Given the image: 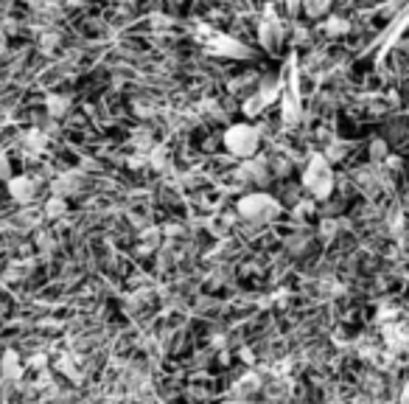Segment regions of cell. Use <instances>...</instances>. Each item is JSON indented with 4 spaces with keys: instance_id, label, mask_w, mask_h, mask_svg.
<instances>
[{
    "instance_id": "1",
    "label": "cell",
    "mask_w": 409,
    "mask_h": 404,
    "mask_svg": "<svg viewBox=\"0 0 409 404\" xmlns=\"http://www.w3.org/2000/svg\"><path fill=\"white\" fill-rule=\"evenodd\" d=\"M239 214L250 225H269L281 214V202L275 196H269V194L253 191V194H247V196L239 199Z\"/></svg>"
},
{
    "instance_id": "2",
    "label": "cell",
    "mask_w": 409,
    "mask_h": 404,
    "mask_svg": "<svg viewBox=\"0 0 409 404\" xmlns=\"http://www.w3.org/2000/svg\"><path fill=\"white\" fill-rule=\"evenodd\" d=\"M334 185H336V180H334L331 163H328L322 154H314V157L308 160L306 171H303V188H306L311 196L325 199V196H331Z\"/></svg>"
},
{
    "instance_id": "3",
    "label": "cell",
    "mask_w": 409,
    "mask_h": 404,
    "mask_svg": "<svg viewBox=\"0 0 409 404\" xmlns=\"http://www.w3.org/2000/svg\"><path fill=\"white\" fill-rule=\"evenodd\" d=\"M225 146L230 154L236 157H253L261 146V132L250 124H233L228 132H225Z\"/></svg>"
},
{
    "instance_id": "4",
    "label": "cell",
    "mask_w": 409,
    "mask_h": 404,
    "mask_svg": "<svg viewBox=\"0 0 409 404\" xmlns=\"http://www.w3.org/2000/svg\"><path fill=\"white\" fill-rule=\"evenodd\" d=\"M283 37H286V29H283V23L275 17V12L272 9H267V15H264V20H261V26H258V40H261V45L267 48V51H281V45H283Z\"/></svg>"
},
{
    "instance_id": "5",
    "label": "cell",
    "mask_w": 409,
    "mask_h": 404,
    "mask_svg": "<svg viewBox=\"0 0 409 404\" xmlns=\"http://www.w3.org/2000/svg\"><path fill=\"white\" fill-rule=\"evenodd\" d=\"M9 194L17 199V202H31L34 199V194H37V182L31 180V177H12L9 180Z\"/></svg>"
},
{
    "instance_id": "6",
    "label": "cell",
    "mask_w": 409,
    "mask_h": 404,
    "mask_svg": "<svg viewBox=\"0 0 409 404\" xmlns=\"http://www.w3.org/2000/svg\"><path fill=\"white\" fill-rule=\"evenodd\" d=\"M208 45H211V51L225 54V57H247V48L233 37H211Z\"/></svg>"
},
{
    "instance_id": "7",
    "label": "cell",
    "mask_w": 409,
    "mask_h": 404,
    "mask_svg": "<svg viewBox=\"0 0 409 404\" xmlns=\"http://www.w3.org/2000/svg\"><path fill=\"white\" fill-rule=\"evenodd\" d=\"M331 0H303V12L308 20H328L331 17Z\"/></svg>"
},
{
    "instance_id": "8",
    "label": "cell",
    "mask_w": 409,
    "mask_h": 404,
    "mask_svg": "<svg viewBox=\"0 0 409 404\" xmlns=\"http://www.w3.org/2000/svg\"><path fill=\"white\" fill-rule=\"evenodd\" d=\"M322 31H325L328 37H342V34L350 31V23H348L345 17H328V20L322 23Z\"/></svg>"
},
{
    "instance_id": "9",
    "label": "cell",
    "mask_w": 409,
    "mask_h": 404,
    "mask_svg": "<svg viewBox=\"0 0 409 404\" xmlns=\"http://www.w3.org/2000/svg\"><path fill=\"white\" fill-rule=\"evenodd\" d=\"M48 113L51 115H65V110H68V99H62V96H48Z\"/></svg>"
},
{
    "instance_id": "10",
    "label": "cell",
    "mask_w": 409,
    "mask_h": 404,
    "mask_svg": "<svg viewBox=\"0 0 409 404\" xmlns=\"http://www.w3.org/2000/svg\"><path fill=\"white\" fill-rule=\"evenodd\" d=\"M65 208H68L65 199H62V196H54L48 205H45V214H48V217H59V214H65Z\"/></svg>"
},
{
    "instance_id": "11",
    "label": "cell",
    "mask_w": 409,
    "mask_h": 404,
    "mask_svg": "<svg viewBox=\"0 0 409 404\" xmlns=\"http://www.w3.org/2000/svg\"><path fill=\"white\" fill-rule=\"evenodd\" d=\"M0 180H12V168H9V154L0 149Z\"/></svg>"
},
{
    "instance_id": "12",
    "label": "cell",
    "mask_w": 409,
    "mask_h": 404,
    "mask_svg": "<svg viewBox=\"0 0 409 404\" xmlns=\"http://www.w3.org/2000/svg\"><path fill=\"white\" fill-rule=\"evenodd\" d=\"M283 3H286V12L295 17L300 9H303V0H283Z\"/></svg>"
}]
</instances>
